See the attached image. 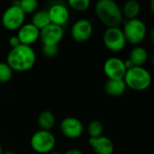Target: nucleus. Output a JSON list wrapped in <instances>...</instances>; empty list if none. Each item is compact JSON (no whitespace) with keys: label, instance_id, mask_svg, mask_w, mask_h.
<instances>
[{"label":"nucleus","instance_id":"obj_1","mask_svg":"<svg viewBox=\"0 0 154 154\" xmlns=\"http://www.w3.org/2000/svg\"><path fill=\"white\" fill-rule=\"evenodd\" d=\"M35 61L36 54L33 49L23 44L12 48L6 56V63L13 71H28L34 66Z\"/></svg>","mask_w":154,"mask_h":154},{"label":"nucleus","instance_id":"obj_2","mask_svg":"<svg viewBox=\"0 0 154 154\" xmlns=\"http://www.w3.org/2000/svg\"><path fill=\"white\" fill-rule=\"evenodd\" d=\"M95 14L99 21L107 27H119L124 19L122 10L115 0H97Z\"/></svg>","mask_w":154,"mask_h":154},{"label":"nucleus","instance_id":"obj_3","mask_svg":"<svg viewBox=\"0 0 154 154\" xmlns=\"http://www.w3.org/2000/svg\"><path fill=\"white\" fill-rule=\"evenodd\" d=\"M152 75L143 67L134 66L126 70L124 81L127 88L135 91H143L152 84Z\"/></svg>","mask_w":154,"mask_h":154},{"label":"nucleus","instance_id":"obj_4","mask_svg":"<svg viewBox=\"0 0 154 154\" xmlns=\"http://www.w3.org/2000/svg\"><path fill=\"white\" fill-rule=\"evenodd\" d=\"M122 31L126 42L134 45L140 44L145 39L147 32L144 23L138 18L126 20Z\"/></svg>","mask_w":154,"mask_h":154},{"label":"nucleus","instance_id":"obj_5","mask_svg":"<svg viewBox=\"0 0 154 154\" xmlns=\"http://www.w3.org/2000/svg\"><path fill=\"white\" fill-rule=\"evenodd\" d=\"M55 144L56 139L51 131L40 129L35 132L31 138V146L37 153H50L53 151Z\"/></svg>","mask_w":154,"mask_h":154},{"label":"nucleus","instance_id":"obj_6","mask_svg":"<svg viewBox=\"0 0 154 154\" xmlns=\"http://www.w3.org/2000/svg\"><path fill=\"white\" fill-rule=\"evenodd\" d=\"M25 21V14L19 5H12L3 13L2 24L8 31H17Z\"/></svg>","mask_w":154,"mask_h":154},{"label":"nucleus","instance_id":"obj_7","mask_svg":"<svg viewBox=\"0 0 154 154\" xmlns=\"http://www.w3.org/2000/svg\"><path fill=\"white\" fill-rule=\"evenodd\" d=\"M105 46L113 52H118L125 49L126 41L122 29L119 27H108L103 35Z\"/></svg>","mask_w":154,"mask_h":154},{"label":"nucleus","instance_id":"obj_8","mask_svg":"<svg viewBox=\"0 0 154 154\" xmlns=\"http://www.w3.org/2000/svg\"><path fill=\"white\" fill-rule=\"evenodd\" d=\"M64 36V31L61 26L50 23L40 30V40L42 45H58Z\"/></svg>","mask_w":154,"mask_h":154},{"label":"nucleus","instance_id":"obj_9","mask_svg":"<svg viewBox=\"0 0 154 154\" xmlns=\"http://www.w3.org/2000/svg\"><path fill=\"white\" fill-rule=\"evenodd\" d=\"M93 33V26L89 20L82 18L74 23L71 27L70 34L77 42H85L90 39Z\"/></svg>","mask_w":154,"mask_h":154},{"label":"nucleus","instance_id":"obj_10","mask_svg":"<svg viewBox=\"0 0 154 154\" xmlns=\"http://www.w3.org/2000/svg\"><path fill=\"white\" fill-rule=\"evenodd\" d=\"M126 70L124 60L116 57H111L104 63V72L108 79H124Z\"/></svg>","mask_w":154,"mask_h":154},{"label":"nucleus","instance_id":"obj_11","mask_svg":"<svg viewBox=\"0 0 154 154\" xmlns=\"http://www.w3.org/2000/svg\"><path fill=\"white\" fill-rule=\"evenodd\" d=\"M84 126L82 122L73 116L64 118L60 124V131L64 136L69 139H78L83 134Z\"/></svg>","mask_w":154,"mask_h":154},{"label":"nucleus","instance_id":"obj_12","mask_svg":"<svg viewBox=\"0 0 154 154\" xmlns=\"http://www.w3.org/2000/svg\"><path fill=\"white\" fill-rule=\"evenodd\" d=\"M20 41L21 44L31 46L40 37V30L36 28L32 23H23L19 29L18 33L16 35Z\"/></svg>","mask_w":154,"mask_h":154},{"label":"nucleus","instance_id":"obj_13","mask_svg":"<svg viewBox=\"0 0 154 154\" xmlns=\"http://www.w3.org/2000/svg\"><path fill=\"white\" fill-rule=\"evenodd\" d=\"M51 23L61 26L66 24L69 18V12L68 8L61 4H54L47 11Z\"/></svg>","mask_w":154,"mask_h":154},{"label":"nucleus","instance_id":"obj_14","mask_svg":"<svg viewBox=\"0 0 154 154\" xmlns=\"http://www.w3.org/2000/svg\"><path fill=\"white\" fill-rule=\"evenodd\" d=\"M89 144L95 154H113L115 151L113 142L106 136L89 138Z\"/></svg>","mask_w":154,"mask_h":154},{"label":"nucleus","instance_id":"obj_15","mask_svg":"<svg viewBox=\"0 0 154 154\" xmlns=\"http://www.w3.org/2000/svg\"><path fill=\"white\" fill-rule=\"evenodd\" d=\"M127 87L124 79H107L104 89L106 93L112 97H118L125 94Z\"/></svg>","mask_w":154,"mask_h":154},{"label":"nucleus","instance_id":"obj_16","mask_svg":"<svg viewBox=\"0 0 154 154\" xmlns=\"http://www.w3.org/2000/svg\"><path fill=\"white\" fill-rule=\"evenodd\" d=\"M148 51L143 47L136 46L131 51L128 59L131 60L134 66L143 67L148 60Z\"/></svg>","mask_w":154,"mask_h":154},{"label":"nucleus","instance_id":"obj_17","mask_svg":"<svg viewBox=\"0 0 154 154\" xmlns=\"http://www.w3.org/2000/svg\"><path fill=\"white\" fill-rule=\"evenodd\" d=\"M122 10L123 17H125L127 20L137 18L141 11V5L137 0H128L125 3Z\"/></svg>","mask_w":154,"mask_h":154},{"label":"nucleus","instance_id":"obj_18","mask_svg":"<svg viewBox=\"0 0 154 154\" xmlns=\"http://www.w3.org/2000/svg\"><path fill=\"white\" fill-rule=\"evenodd\" d=\"M37 121L42 130L51 131L55 125L56 119H55V116L53 115V113H51V111L45 110L40 113Z\"/></svg>","mask_w":154,"mask_h":154},{"label":"nucleus","instance_id":"obj_19","mask_svg":"<svg viewBox=\"0 0 154 154\" xmlns=\"http://www.w3.org/2000/svg\"><path fill=\"white\" fill-rule=\"evenodd\" d=\"M32 23L38 28L39 30H42L45 26L51 23L50 17L48 14V12L45 10H41L37 11L33 14L32 19Z\"/></svg>","mask_w":154,"mask_h":154},{"label":"nucleus","instance_id":"obj_20","mask_svg":"<svg viewBox=\"0 0 154 154\" xmlns=\"http://www.w3.org/2000/svg\"><path fill=\"white\" fill-rule=\"evenodd\" d=\"M104 132V125L98 120L91 121L88 125V133L90 138H97L103 135Z\"/></svg>","mask_w":154,"mask_h":154},{"label":"nucleus","instance_id":"obj_21","mask_svg":"<svg viewBox=\"0 0 154 154\" xmlns=\"http://www.w3.org/2000/svg\"><path fill=\"white\" fill-rule=\"evenodd\" d=\"M19 6L25 14L35 13L38 8V0H19Z\"/></svg>","mask_w":154,"mask_h":154},{"label":"nucleus","instance_id":"obj_22","mask_svg":"<svg viewBox=\"0 0 154 154\" xmlns=\"http://www.w3.org/2000/svg\"><path fill=\"white\" fill-rule=\"evenodd\" d=\"M13 77V70L6 62H0V83L8 82Z\"/></svg>","mask_w":154,"mask_h":154},{"label":"nucleus","instance_id":"obj_23","mask_svg":"<svg viewBox=\"0 0 154 154\" xmlns=\"http://www.w3.org/2000/svg\"><path fill=\"white\" fill-rule=\"evenodd\" d=\"M69 6L79 12L87 10L90 5V0H68Z\"/></svg>","mask_w":154,"mask_h":154},{"label":"nucleus","instance_id":"obj_24","mask_svg":"<svg viewBox=\"0 0 154 154\" xmlns=\"http://www.w3.org/2000/svg\"><path fill=\"white\" fill-rule=\"evenodd\" d=\"M58 51V45H42V54L47 58H54Z\"/></svg>","mask_w":154,"mask_h":154},{"label":"nucleus","instance_id":"obj_25","mask_svg":"<svg viewBox=\"0 0 154 154\" xmlns=\"http://www.w3.org/2000/svg\"><path fill=\"white\" fill-rule=\"evenodd\" d=\"M8 42H9V45L11 46V48L17 47L18 45H20V44H21V43H20V41H19V39H18V37H17L16 35L10 37Z\"/></svg>","mask_w":154,"mask_h":154},{"label":"nucleus","instance_id":"obj_26","mask_svg":"<svg viewBox=\"0 0 154 154\" xmlns=\"http://www.w3.org/2000/svg\"><path fill=\"white\" fill-rule=\"evenodd\" d=\"M124 63H125V69H131V68L134 67V63L131 61V60H130V59H127V60H124Z\"/></svg>","mask_w":154,"mask_h":154},{"label":"nucleus","instance_id":"obj_27","mask_svg":"<svg viewBox=\"0 0 154 154\" xmlns=\"http://www.w3.org/2000/svg\"><path fill=\"white\" fill-rule=\"evenodd\" d=\"M64 154H83V152L78 149H70V150L67 151Z\"/></svg>","mask_w":154,"mask_h":154},{"label":"nucleus","instance_id":"obj_28","mask_svg":"<svg viewBox=\"0 0 154 154\" xmlns=\"http://www.w3.org/2000/svg\"><path fill=\"white\" fill-rule=\"evenodd\" d=\"M151 9H152V12L153 13V12H154V8H153V0H151Z\"/></svg>","mask_w":154,"mask_h":154},{"label":"nucleus","instance_id":"obj_29","mask_svg":"<svg viewBox=\"0 0 154 154\" xmlns=\"http://www.w3.org/2000/svg\"><path fill=\"white\" fill-rule=\"evenodd\" d=\"M2 154H15L14 152H3Z\"/></svg>","mask_w":154,"mask_h":154},{"label":"nucleus","instance_id":"obj_30","mask_svg":"<svg viewBox=\"0 0 154 154\" xmlns=\"http://www.w3.org/2000/svg\"><path fill=\"white\" fill-rule=\"evenodd\" d=\"M49 154H60V152H54V151H52V152H51Z\"/></svg>","mask_w":154,"mask_h":154},{"label":"nucleus","instance_id":"obj_31","mask_svg":"<svg viewBox=\"0 0 154 154\" xmlns=\"http://www.w3.org/2000/svg\"><path fill=\"white\" fill-rule=\"evenodd\" d=\"M3 153V149H2V146H1V144H0V154Z\"/></svg>","mask_w":154,"mask_h":154}]
</instances>
